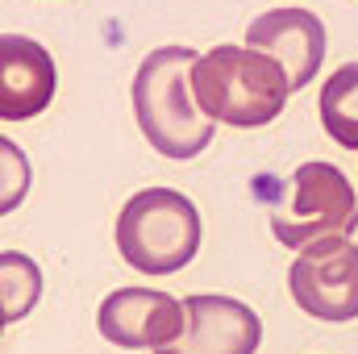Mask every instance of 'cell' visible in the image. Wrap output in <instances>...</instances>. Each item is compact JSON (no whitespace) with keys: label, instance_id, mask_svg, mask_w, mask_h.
Instances as JSON below:
<instances>
[{"label":"cell","instance_id":"obj_1","mask_svg":"<svg viewBox=\"0 0 358 354\" xmlns=\"http://www.w3.org/2000/svg\"><path fill=\"white\" fill-rule=\"evenodd\" d=\"M200 55L192 46H159L150 50L138 71H134V121L142 129V138L163 155L187 163L200 150H208L217 121L204 117V108L192 96V63Z\"/></svg>","mask_w":358,"mask_h":354},{"label":"cell","instance_id":"obj_2","mask_svg":"<svg viewBox=\"0 0 358 354\" xmlns=\"http://www.w3.org/2000/svg\"><path fill=\"white\" fill-rule=\"evenodd\" d=\"M192 96L217 125L263 129L283 113L292 84L271 55L255 46L221 42L192 63Z\"/></svg>","mask_w":358,"mask_h":354},{"label":"cell","instance_id":"obj_3","mask_svg":"<svg viewBox=\"0 0 358 354\" xmlns=\"http://www.w3.org/2000/svg\"><path fill=\"white\" fill-rule=\"evenodd\" d=\"M259 200L271 204V234L287 250H304L317 238L350 229L358 213L355 187L334 163L308 159L287 179H255Z\"/></svg>","mask_w":358,"mask_h":354},{"label":"cell","instance_id":"obj_4","mask_svg":"<svg viewBox=\"0 0 358 354\" xmlns=\"http://www.w3.org/2000/svg\"><path fill=\"white\" fill-rule=\"evenodd\" d=\"M200 208L176 187H142L117 213V250L142 275H176L200 255Z\"/></svg>","mask_w":358,"mask_h":354},{"label":"cell","instance_id":"obj_5","mask_svg":"<svg viewBox=\"0 0 358 354\" xmlns=\"http://www.w3.org/2000/svg\"><path fill=\"white\" fill-rule=\"evenodd\" d=\"M358 213L350 229L317 238L313 246L296 250L287 267V292L300 313L325 325H346L358 317Z\"/></svg>","mask_w":358,"mask_h":354},{"label":"cell","instance_id":"obj_6","mask_svg":"<svg viewBox=\"0 0 358 354\" xmlns=\"http://www.w3.org/2000/svg\"><path fill=\"white\" fill-rule=\"evenodd\" d=\"M96 330L121 351H163L183 338L187 309L163 288H113L96 309Z\"/></svg>","mask_w":358,"mask_h":354},{"label":"cell","instance_id":"obj_7","mask_svg":"<svg viewBox=\"0 0 358 354\" xmlns=\"http://www.w3.org/2000/svg\"><path fill=\"white\" fill-rule=\"evenodd\" d=\"M183 309H187L183 338L155 354H259L263 321L246 300L221 292H192Z\"/></svg>","mask_w":358,"mask_h":354},{"label":"cell","instance_id":"obj_8","mask_svg":"<svg viewBox=\"0 0 358 354\" xmlns=\"http://www.w3.org/2000/svg\"><path fill=\"white\" fill-rule=\"evenodd\" d=\"M246 46L271 55L287 71L292 92H300L325 63V21L313 8H271L246 25Z\"/></svg>","mask_w":358,"mask_h":354},{"label":"cell","instance_id":"obj_9","mask_svg":"<svg viewBox=\"0 0 358 354\" xmlns=\"http://www.w3.org/2000/svg\"><path fill=\"white\" fill-rule=\"evenodd\" d=\"M59 88L55 59L25 34H0V121L38 117Z\"/></svg>","mask_w":358,"mask_h":354},{"label":"cell","instance_id":"obj_10","mask_svg":"<svg viewBox=\"0 0 358 354\" xmlns=\"http://www.w3.org/2000/svg\"><path fill=\"white\" fill-rule=\"evenodd\" d=\"M321 125L342 146L358 150V63H342L321 88Z\"/></svg>","mask_w":358,"mask_h":354},{"label":"cell","instance_id":"obj_11","mask_svg":"<svg viewBox=\"0 0 358 354\" xmlns=\"http://www.w3.org/2000/svg\"><path fill=\"white\" fill-rule=\"evenodd\" d=\"M38 300H42V267L21 250H4L0 255V317H4V325L25 321Z\"/></svg>","mask_w":358,"mask_h":354},{"label":"cell","instance_id":"obj_12","mask_svg":"<svg viewBox=\"0 0 358 354\" xmlns=\"http://www.w3.org/2000/svg\"><path fill=\"white\" fill-rule=\"evenodd\" d=\"M29 179H34V171H29V159L21 155V146L13 138H0V213L4 217L25 200Z\"/></svg>","mask_w":358,"mask_h":354}]
</instances>
